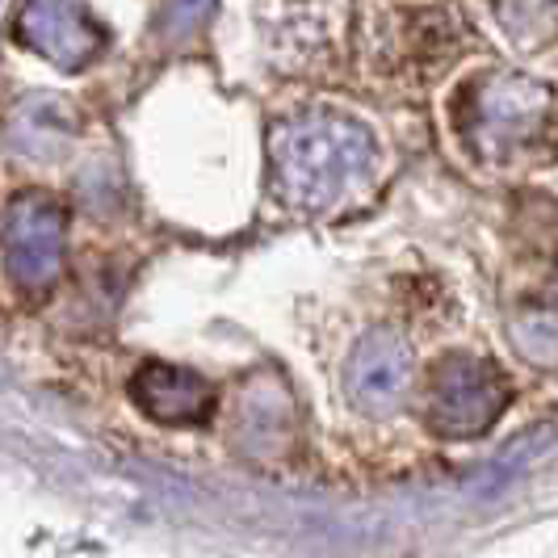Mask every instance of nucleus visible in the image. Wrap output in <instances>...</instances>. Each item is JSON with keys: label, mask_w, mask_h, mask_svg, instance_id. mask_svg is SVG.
Instances as JSON below:
<instances>
[{"label": "nucleus", "mask_w": 558, "mask_h": 558, "mask_svg": "<svg viewBox=\"0 0 558 558\" xmlns=\"http://www.w3.org/2000/svg\"><path fill=\"white\" fill-rule=\"evenodd\" d=\"M269 168L278 194L299 210H332L362 194L374 177V143L357 122L336 113H303L269 135Z\"/></svg>", "instance_id": "nucleus-1"}, {"label": "nucleus", "mask_w": 558, "mask_h": 558, "mask_svg": "<svg viewBox=\"0 0 558 558\" xmlns=\"http://www.w3.org/2000/svg\"><path fill=\"white\" fill-rule=\"evenodd\" d=\"M555 122L550 93L525 76H483L462 88L458 126L462 140L487 165H512L530 156Z\"/></svg>", "instance_id": "nucleus-2"}, {"label": "nucleus", "mask_w": 558, "mask_h": 558, "mask_svg": "<svg viewBox=\"0 0 558 558\" xmlns=\"http://www.w3.org/2000/svg\"><path fill=\"white\" fill-rule=\"evenodd\" d=\"M508 408V383L483 357H449L433 374L428 391V424L441 437H475L487 433Z\"/></svg>", "instance_id": "nucleus-3"}, {"label": "nucleus", "mask_w": 558, "mask_h": 558, "mask_svg": "<svg viewBox=\"0 0 558 558\" xmlns=\"http://www.w3.org/2000/svg\"><path fill=\"white\" fill-rule=\"evenodd\" d=\"M63 227H68V215L56 197L29 190L9 202L4 260H9V278L22 290H43L56 281L63 265Z\"/></svg>", "instance_id": "nucleus-4"}, {"label": "nucleus", "mask_w": 558, "mask_h": 558, "mask_svg": "<svg viewBox=\"0 0 558 558\" xmlns=\"http://www.w3.org/2000/svg\"><path fill=\"white\" fill-rule=\"evenodd\" d=\"M412 383V357L408 344L395 332L365 336L344 365V395L365 416H387L399 408Z\"/></svg>", "instance_id": "nucleus-5"}, {"label": "nucleus", "mask_w": 558, "mask_h": 558, "mask_svg": "<svg viewBox=\"0 0 558 558\" xmlns=\"http://www.w3.org/2000/svg\"><path fill=\"white\" fill-rule=\"evenodd\" d=\"M22 38L59 68H81L106 47V34L81 0H29L22 13Z\"/></svg>", "instance_id": "nucleus-6"}, {"label": "nucleus", "mask_w": 558, "mask_h": 558, "mask_svg": "<svg viewBox=\"0 0 558 558\" xmlns=\"http://www.w3.org/2000/svg\"><path fill=\"white\" fill-rule=\"evenodd\" d=\"M131 395L143 416H151L156 424H202L215 408V391L202 374L168 362L143 365L131 383Z\"/></svg>", "instance_id": "nucleus-7"}]
</instances>
